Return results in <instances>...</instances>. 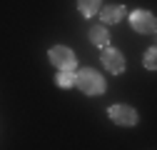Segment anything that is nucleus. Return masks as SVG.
I'll return each instance as SVG.
<instances>
[{"label":"nucleus","instance_id":"obj_1","mask_svg":"<svg viewBox=\"0 0 157 150\" xmlns=\"http://www.w3.org/2000/svg\"><path fill=\"white\" fill-rule=\"evenodd\" d=\"M75 88L82 90L85 95H102V93L107 90V83H105V78L97 70L82 68L80 73H75Z\"/></svg>","mask_w":157,"mask_h":150},{"label":"nucleus","instance_id":"obj_2","mask_svg":"<svg viewBox=\"0 0 157 150\" xmlns=\"http://www.w3.org/2000/svg\"><path fill=\"white\" fill-rule=\"evenodd\" d=\"M107 115L115 125H122V128H132L137 125V110L132 105H125V103H117V105H110L107 108Z\"/></svg>","mask_w":157,"mask_h":150},{"label":"nucleus","instance_id":"obj_3","mask_svg":"<svg viewBox=\"0 0 157 150\" xmlns=\"http://www.w3.org/2000/svg\"><path fill=\"white\" fill-rule=\"evenodd\" d=\"M50 63L57 68V70H72L75 65H77V58H75V53L70 50V48H65V45H55V48H50Z\"/></svg>","mask_w":157,"mask_h":150},{"label":"nucleus","instance_id":"obj_4","mask_svg":"<svg viewBox=\"0 0 157 150\" xmlns=\"http://www.w3.org/2000/svg\"><path fill=\"white\" fill-rule=\"evenodd\" d=\"M130 25L135 33H142V35H155V28H157L155 15L150 10H135L130 15Z\"/></svg>","mask_w":157,"mask_h":150},{"label":"nucleus","instance_id":"obj_5","mask_svg":"<svg viewBox=\"0 0 157 150\" xmlns=\"http://www.w3.org/2000/svg\"><path fill=\"white\" fill-rule=\"evenodd\" d=\"M102 68L105 70H110L112 75H122L125 73V68H127V63H125V58H122V53L120 50H115V48H102Z\"/></svg>","mask_w":157,"mask_h":150},{"label":"nucleus","instance_id":"obj_6","mask_svg":"<svg viewBox=\"0 0 157 150\" xmlns=\"http://www.w3.org/2000/svg\"><path fill=\"white\" fill-rule=\"evenodd\" d=\"M127 15V10H125V5H105L102 8V25H115V23H120L122 18Z\"/></svg>","mask_w":157,"mask_h":150},{"label":"nucleus","instance_id":"obj_7","mask_svg":"<svg viewBox=\"0 0 157 150\" xmlns=\"http://www.w3.org/2000/svg\"><path fill=\"white\" fill-rule=\"evenodd\" d=\"M90 43L97 45L100 50L107 48V45H110V30H107V25H102V23H100V25H92V28H90Z\"/></svg>","mask_w":157,"mask_h":150},{"label":"nucleus","instance_id":"obj_8","mask_svg":"<svg viewBox=\"0 0 157 150\" xmlns=\"http://www.w3.org/2000/svg\"><path fill=\"white\" fill-rule=\"evenodd\" d=\"M102 8V0H77V10L82 13V18H92Z\"/></svg>","mask_w":157,"mask_h":150},{"label":"nucleus","instance_id":"obj_9","mask_svg":"<svg viewBox=\"0 0 157 150\" xmlns=\"http://www.w3.org/2000/svg\"><path fill=\"white\" fill-rule=\"evenodd\" d=\"M55 83H57V88H75V73L72 70H60Z\"/></svg>","mask_w":157,"mask_h":150},{"label":"nucleus","instance_id":"obj_10","mask_svg":"<svg viewBox=\"0 0 157 150\" xmlns=\"http://www.w3.org/2000/svg\"><path fill=\"white\" fill-rule=\"evenodd\" d=\"M155 55H157V50H155V48H147V53H145V68H147V70H155V68H157Z\"/></svg>","mask_w":157,"mask_h":150}]
</instances>
